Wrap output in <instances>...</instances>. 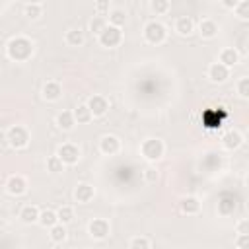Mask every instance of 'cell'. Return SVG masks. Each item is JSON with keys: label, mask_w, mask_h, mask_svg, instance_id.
<instances>
[{"label": "cell", "mask_w": 249, "mask_h": 249, "mask_svg": "<svg viewBox=\"0 0 249 249\" xmlns=\"http://www.w3.org/2000/svg\"><path fill=\"white\" fill-rule=\"evenodd\" d=\"M235 89H237V95L241 99H247L249 97V78L247 76H241L235 84Z\"/></svg>", "instance_id": "cell-29"}, {"label": "cell", "mask_w": 249, "mask_h": 249, "mask_svg": "<svg viewBox=\"0 0 249 249\" xmlns=\"http://www.w3.org/2000/svg\"><path fill=\"white\" fill-rule=\"evenodd\" d=\"M6 140L14 150H23L29 146V130L23 124H12L6 130Z\"/></svg>", "instance_id": "cell-2"}, {"label": "cell", "mask_w": 249, "mask_h": 249, "mask_svg": "<svg viewBox=\"0 0 249 249\" xmlns=\"http://www.w3.org/2000/svg\"><path fill=\"white\" fill-rule=\"evenodd\" d=\"M128 249H150V239L144 235H136L128 241Z\"/></svg>", "instance_id": "cell-31"}, {"label": "cell", "mask_w": 249, "mask_h": 249, "mask_svg": "<svg viewBox=\"0 0 249 249\" xmlns=\"http://www.w3.org/2000/svg\"><path fill=\"white\" fill-rule=\"evenodd\" d=\"M163 152H165V144H163V140H160V138H146V140L140 144V154H142L144 160H148V161H158V160H161Z\"/></svg>", "instance_id": "cell-3"}, {"label": "cell", "mask_w": 249, "mask_h": 249, "mask_svg": "<svg viewBox=\"0 0 249 249\" xmlns=\"http://www.w3.org/2000/svg\"><path fill=\"white\" fill-rule=\"evenodd\" d=\"M56 156L60 158V161L64 165H76L80 161V148L76 144H72V142H64V144L58 146Z\"/></svg>", "instance_id": "cell-6"}, {"label": "cell", "mask_w": 249, "mask_h": 249, "mask_svg": "<svg viewBox=\"0 0 249 249\" xmlns=\"http://www.w3.org/2000/svg\"><path fill=\"white\" fill-rule=\"evenodd\" d=\"M241 144H243V136H241V132H237V130H228V132L222 136V146H224L226 150H237Z\"/></svg>", "instance_id": "cell-17"}, {"label": "cell", "mask_w": 249, "mask_h": 249, "mask_svg": "<svg viewBox=\"0 0 249 249\" xmlns=\"http://www.w3.org/2000/svg\"><path fill=\"white\" fill-rule=\"evenodd\" d=\"M72 115H74V121L78 123V124H86V123H89L93 117H91V111L88 109V105L84 103V105H78L74 111H72Z\"/></svg>", "instance_id": "cell-24"}, {"label": "cell", "mask_w": 249, "mask_h": 249, "mask_svg": "<svg viewBox=\"0 0 249 249\" xmlns=\"http://www.w3.org/2000/svg\"><path fill=\"white\" fill-rule=\"evenodd\" d=\"M150 8H152L156 14H167L169 8H171V2H169V0H152V2H150Z\"/></svg>", "instance_id": "cell-32"}, {"label": "cell", "mask_w": 249, "mask_h": 249, "mask_svg": "<svg viewBox=\"0 0 249 249\" xmlns=\"http://www.w3.org/2000/svg\"><path fill=\"white\" fill-rule=\"evenodd\" d=\"M93 196H95V189H93V185L80 183V185L74 189V198H76L78 204H88Z\"/></svg>", "instance_id": "cell-12"}, {"label": "cell", "mask_w": 249, "mask_h": 249, "mask_svg": "<svg viewBox=\"0 0 249 249\" xmlns=\"http://www.w3.org/2000/svg\"><path fill=\"white\" fill-rule=\"evenodd\" d=\"M179 208H181V212L187 214V216L198 214V212H200V200H198L196 196H185V198H181Z\"/></svg>", "instance_id": "cell-19"}, {"label": "cell", "mask_w": 249, "mask_h": 249, "mask_svg": "<svg viewBox=\"0 0 249 249\" xmlns=\"http://www.w3.org/2000/svg\"><path fill=\"white\" fill-rule=\"evenodd\" d=\"M235 247L237 249H249V233H239L235 237Z\"/></svg>", "instance_id": "cell-36"}, {"label": "cell", "mask_w": 249, "mask_h": 249, "mask_svg": "<svg viewBox=\"0 0 249 249\" xmlns=\"http://www.w3.org/2000/svg\"><path fill=\"white\" fill-rule=\"evenodd\" d=\"M218 31H220V27H218V23H216L214 19H210V18L200 19V23H198V33H200L202 39H214V37L218 35Z\"/></svg>", "instance_id": "cell-13"}, {"label": "cell", "mask_w": 249, "mask_h": 249, "mask_svg": "<svg viewBox=\"0 0 249 249\" xmlns=\"http://www.w3.org/2000/svg\"><path fill=\"white\" fill-rule=\"evenodd\" d=\"M47 169H49L51 173H62V171H64V163L60 161L58 156H51V158L47 160Z\"/></svg>", "instance_id": "cell-30"}, {"label": "cell", "mask_w": 249, "mask_h": 249, "mask_svg": "<svg viewBox=\"0 0 249 249\" xmlns=\"http://www.w3.org/2000/svg\"><path fill=\"white\" fill-rule=\"evenodd\" d=\"M95 10L99 12V16H105V12L109 14V0H99V2H95Z\"/></svg>", "instance_id": "cell-37"}, {"label": "cell", "mask_w": 249, "mask_h": 249, "mask_svg": "<svg viewBox=\"0 0 249 249\" xmlns=\"http://www.w3.org/2000/svg\"><path fill=\"white\" fill-rule=\"evenodd\" d=\"M6 191L12 196H21L27 193V179L23 175H10L6 181Z\"/></svg>", "instance_id": "cell-7"}, {"label": "cell", "mask_w": 249, "mask_h": 249, "mask_svg": "<svg viewBox=\"0 0 249 249\" xmlns=\"http://www.w3.org/2000/svg\"><path fill=\"white\" fill-rule=\"evenodd\" d=\"M173 29H175L179 35L187 37V35H191V33L195 31V21H193V18H189V16H179V18L175 19V23H173Z\"/></svg>", "instance_id": "cell-15"}, {"label": "cell", "mask_w": 249, "mask_h": 249, "mask_svg": "<svg viewBox=\"0 0 249 249\" xmlns=\"http://www.w3.org/2000/svg\"><path fill=\"white\" fill-rule=\"evenodd\" d=\"M37 224H41L43 228H53L54 224H58V218H56V210H51V208H45L39 212V220Z\"/></svg>", "instance_id": "cell-21"}, {"label": "cell", "mask_w": 249, "mask_h": 249, "mask_svg": "<svg viewBox=\"0 0 249 249\" xmlns=\"http://www.w3.org/2000/svg\"><path fill=\"white\" fill-rule=\"evenodd\" d=\"M49 237H51L53 243H62L66 239V226L54 224L53 228H49Z\"/></svg>", "instance_id": "cell-25"}, {"label": "cell", "mask_w": 249, "mask_h": 249, "mask_svg": "<svg viewBox=\"0 0 249 249\" xmlns=\"http://www.w3.org/2000/svg\"><path fill=\"white\" fill-rule=\"evenodd\" d=\"M99 150H101V154H105V156H115V154H119V150H121V140H119L115 134H103V136L99 138Z\"/></svg>", "instance_id": "cell-10"}, {"label": "cell", "mask_w": 249, "mask_h": 249, "mask_svg": "<svg viewBox=\"0 0 249 249\" xmlns=\"http://www.w3.org/2000/svg\"><path fill=\"white\" fill-rule=\"evenodd\" d=\"M39 208L35 206V204H25V206H21V210H19V220L23 222V224H27V226H31V224H35L37 220H39Z\"/></svg>", "instance_id": "cell-18"}, {"label": "cell", "mask_w": 249, "mask_h": 249, "mask_svg": "<svg viewBox=\"0 0 249 249\" xmlns=\"http://www.w3.org/2000/svg\"><path fill=\"white\" fill-rule=\"evenodd\" d=\"M158 179H160V173H158L156 167H146V169H144V181H146V183L154 185V183H158Z\"/></svg>", "instance_id": "cell-35"}, {"label": "cell", "mask_w": 249, "mask_h": 249, "mask_svg": "<svg viewBox=\"0 0 249 249\" xmlns=\"http://www.w3.org/2000/svg\"><path fill=\"white\" fill-rule=\"evenodd\" d=\"M86 105H88V109L91 111V117H103V115L109 111V101H107V97H105V95H99V93L91 95Z\"/></svg>", "instance_id": "cell-8"}, {"label": "cell", "mask_w": 249, "mask_h": 249, "mask_svg": "<svg viewBox=\"0 0 249 249\" xmlns=\"http://www.w3.org/2000/svg\"><path fill=\"white\" fill-rule=\"evenodd\" d=\"M222 4H224V6H226V8H231V10H233V8H235V4H237V2H235V0H233V2H230V0H224V2H222Z\"/></svg>", "instance_id": "cell-39"}, {"label": "cell", "mask_w": 249, "mask_h": 249, "mask_svg": "<svg viewBox=\"0 0 249 249\" xmlns=\"http://www.w3.org/2000/svg\"><path fill=\"white\" fill-rule=\"evenodd\" d=\"M88 231H89V235L93 239H105L109 235V231H111V226H109V222L105 218H93L89 222V226H88Z\"/></svg>", "instance_id": "cell-9"}, {"label": "cell", "mask_w": 249, "mask_h": 249, "mask_svg": "<svg viewBox=\"0 0 249 249\" xmlns=\"http://www.w3.org/2000/svg\"><path fill=\"white\" fill-rule=\"evenodd\" d=\"M218 62L224 64L226 68H231V66H235V64L239 62V53H237L233 47H226V49L220 51V54H218Z\"/></svg>", "instance_id": "cell-14"}, {"label": "cell", "mask_w": 249, "mask_h": 249, "mask_svg": "<svg viewBox=\"0 0 249 249\" xmlns=\"http://www.w3.org/2000/svg\"><path fill=\"white\" fill-rule=\"evenodd\" d=\"M107 27V18L105 16H93L91 18V21H89V29H91V33H95V35H99L103 29Z\"/></svg>", "instance_id": "cell-28"}, {"label": "cell", "mask_w": 249, "mask_h": 249, "mask_svg": "<svg viewBox=\"0 0 249 249\" xmlns=\"http://www.w3.org/2000/svg\"><path fill=\"white\" fill-rule=\"evenodd\" d=\"M206 76H208V80L214 82V84H224V82L230 78V68H226V66L220 64V62H212V64L208 66V70H206Z\"/></svg>", "instance_id": "cell-11"}, {"label": "cell", "mask_w": 249, "mask_h": 249, "mask_svg": "<svg viewBox=\"0 0 249 249\" xmlns=\"http://www.w3.org/2000/svg\"><path fill=\"white\" fill-rule=\"evenodd\" d=\"M23 14L29 18V19H37L41 14H43V4L41 2H27L23 6Z\"/></svg>", "instance_id": "cell-26"}, {"label": "cell", "mask_w": 249, "mask_h": 249, "mask_svg": "<svg viewBox=\"0 0 249 249\" xmlns=\"http://www.w3.org/2000/svg\"><path fill=\"white\" fill-rule=\"evenodd\" d=\"M233 12L237 14V18H239V19H249V2H247V0L237 2V4H235V8H233Z\"/></svg>", "instance_id": "cell-33"}, {"label": "cell", "mask_w": 249, "mask_h": 249, "mask_svg": "<svg viewBox=\"0 0 249 249\" xmlns=\"http://www.w3.org/2000/svg\"><path fill=\"white\" fill-rule=\"evenodd\" d=\"M64 41L68 47H82L84 45V33L82 29H68L64 35Z\"/></svg>", "instance_id": "cell-23"}, {"label": "cell", "mask_w": 249, "mask_h": 249, "mask_svg": "<svg viewBox=\"0 0 249 249\" xmlns=\"http://www.w3.org/2000/svg\"><path fill=\"white\" fill-rule=\"evenodd\" d=\"M144 39L150 43V45H161L165 39H167V29L163 23L152 19L144 25Z\"/></svg>", "instance_id": "cell-4"}, {"label": "cell", "mask_w": 249, "mask_h": 249, "mask_svg": "<svg viewBox=\"0 0 249 249\" xmlns=\"http://www.w3.org/2000/svg\"><path fill=\"white\" fill-rule=\"evenodd\" d=\"M56 218H58V224H62V226L70 224L74 220V208L72 206H60L56 210Z\"/></svg>", "instance_id": "cell-27"}, {"label": "cell", "mask_w": 249, "mask_h": 249, "mask_svg": "<svg viewBox=\"0 0 249 249\" xmlns=\"http://www.w3.org/2000/svg\"><path fill=\"white\" fill-rule=\"evenodd\" d=\"M218 210H220V214L228 216V214H231V212L235 210V202H233V200H228V198H224L222 202H218Z\"/></svg>", "instance_id": "cell-34"}, {"label": "cell", "mask_w": 249, "mask_h": 249, "mask_svg": "<svg viewBox=\"0 0 249 249\" xmlns=\"http://www.w3.org/2000/svg\"><path fill=\"white\" fill-rule=\"evenodd\" d=\"M97 41L105 49H115V47H119L123 43V29L113 27V25L107 23V27L97 35Z\"/></svg>", "instance_id": "cell-5"}, {"label": "cell", "mask_w": 249, "mask_h": 249, "mask_svg": "<svg viewBox=\"0 0 249 249\" xmlns=\"http://www.w3.org/2000/svg\"><path fill=\"white\" fill-rule=\"evenodd\" d=\"M237 233H249V231H247V220H241V222L237 224Z\"/></svg>", "instance_id": "cell-38"}, {"label": "cell", "mask_w": 249, "mask_h": 249, "mask_svg": "<svg viewBox=\"0 0 249 249\" xmlns=\"http://www.w3.org/2000/svg\"><path fill=\"white\" fill-rule=\"evenodd\" d=\"M56 124H58L60 130H72L74 124H76L72 111H62V113H58V117H56Z\"/></svg>", "instance_id": "cell-22"}, {"label": "cell", "mask_w": 249, "mask_h": 249, "mask_svg": "<svg viewBox=\"0 0 249 249\" xmlns=\"http://www.w3.org/2000/svg\"><path fill=\"white\" fill-rule=\"evenodd\" d=\"M60 95H62V86L56 80H49L43 86V97L47 101H56V99H60Z\"/></svg>", "instance_id": "cell-16"}, {"label": "cell", "mask_w": 249, "mask_h": 249, "mask_svg": "<svg viewBox=\"0 0 249 249\" xmlns=\"http://www.w3.org/2000/svg\"><path fill=\"white\" fill-rule=\"evenodd\" d=\"M6 54L10 60L14 62H25L31 58L33 54V41L29 37H23V35H18L14 39H10L8 47H6Z\"/></svg>", "instance_id": "cell-1"}, {"label": "cell", "mask_w": 249, "mask_h": 249, "mask_svg": "<svg viewBox=\"0 0 249 249\" xmlns=\"http://www.w3.org/2000/svg\"><path fill=\"white\" fill-rule=\"evenodd\" d=\"M109 19H107V23L109 25H113V27H123L124 23H126V12L123 10V8H113V10H109Z\"/></svg>", "instance_id": "cell-20"}]
</instances>
